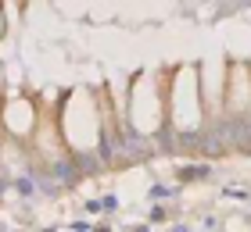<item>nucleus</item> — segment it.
<instances>
[{
  "instance_id": "f257e3e1",
  "label": "nucleus",
  "mask_w": 251,
  "mask_h": 232,
  "mask_svg": "<svg viewBox=\"0 0 251 232\" xmlns=\"http://www.w3.org/2000/svg\"><path fill=\"white\" fill-rule=\"evenodd\" d=\"M58 179L72 182V179H75V168H72V165H58Z\"/></svg>"
},
{
  "instance_id": "f03ea898",
  "label": "nucleus",
  "mask_w": 251,
  "mask_h": 232,
  "mask_svg": "<svg viewBox=\"0 0 251 232\" xmlns=\"http://www.w3.org/2000/svg\"><path fill=\"white\" fill-rule=\"evenodd\" d=\"M176 232H187V229H176Z\"/></svg>"
}]
</instances>
